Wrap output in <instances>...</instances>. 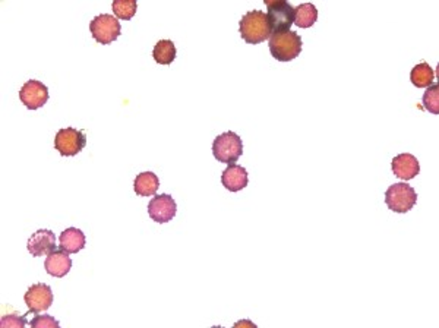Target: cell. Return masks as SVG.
Listing matches in <instances>:
<instances>
[{
    "label": "cell",
    "instance_id": "cell-14",
    "mask_svg": "<svg viewBox=\"0 0 439 328\" xmlns=\"http://www.w3.org/2000/svg\"><path fill=\"white\" fill-rule=\"evenodd\" d=\"M222 183L230 192L242 190L249 183L248 170L242 166L229 164V167L223 171V175H222Z\"/></svg>",
    "mask_w": 439,
    "mask_h": 328
},
{
    "label": "cell",
    "instance_id": "cell-17",
    "mask_svg": "<svg viewBox=\"0 0 439 328\" xmlns=\"http://www.w3.org/2000/svg\"><path fill=\"white\" fill-rule=\"evenodd\" d=\"M435 80V72L429 63L422 62L416 65L410 72V81L416 88H428Z\"/></svg>",
    "mask_w": 439,
    "mask_h": 328
},
{
    "label": "cell",
    "instance_id": "cell-22",
    "mask_svg": "<svg viewBox=\"0 0 439 328\" xmlns=\"http://www.w3.org/2000/svg\"><path fill=\"white\" fill-rule=\"evenodd\" d=\"M30 325L32 328H57L61 327V324H59L53 317L50 315H35V318L30 322Z\"/></svg>",
    "mask_w": 439,
    "mask_h": 328
},
{
    "label": "cell",
    "instance_id": "cell-21",
    "mask_svg": "<svg viewBox=\"0 0 439 328\" xmlns=\"http://www.w3.org/2000/svg\"><path fill=\"white\" fill-rule=\"evenodd\" d=\"M423 107L432 114H439V85L432 84L423 94Z\"/></svg>",
    "mask_w": 439,
    "mask_h": 328
},
{
    "label": "cell",
    "instance_id": "cell-1",
    "mask_svg": "<svg viewBox=\"0 0 439 328\" xmlns=\"http://www.w3.org/2000/svg\"><path fill=\"white\" fill-rule=\"evenodd\" d=\"M302 38L294 31L274 32L270 37L271 56L278 62H290L302 53Z\"/></svg>",
    "mask_w": 439,
    "mask_h": 328
},
{
    "label": "cell",
    "instance_id": "cell-6",
    "mask_svg": "<svg viewBox=\"0 0 439 328\" xmlns=\"http://www.w3.org/2000/svg\"><path fill=\"white\" fill-rule=\"evenodd\" d=\"M267 18L274 32L290 31L294 24V8L286 0H265Z\"/></svg>",
    "mask_w": 439,
    "mask_h": 328
},
{
    "label": "cell",
    "instance_id": "cell-18",
    "mask_svg": "<svg viewBox=\"0 0 439 328\" xmlns=\"http://www.w3.org/2000/svg\"><path fill=\"white\" fill-rule=\"evenodd\" d=\"M176 54L177 49L172 40H160L152 50V57L158 65H172Z\"/></svg>",
    "mask_w": 439,
    "mask_h": 328
},
{
    "label": "cell",
    "instance_id": "cell-10",
    "mask_svg": "<svg viewBox=\"0 0 439 328\" xmlns=\"http://www.w3.org/2000/svg\"><path fill=\"white\" fill-rule=\"evenodd\" d=\"M49 88L43 83L35 80L25 83L21 91H19V99H21L28 110H37L43 107L49 102Z\"/></svg>",
    "mask_w": 439,
    "mask_h": 328
},
{
    "label": "cell",
    "instance_id": "cell-11",
    "mask_svg": "<svg viewBox=\"0 0 439 328\" xmlns=\"http://www.w3.org/2000/svg\"><path fill=\"white\" fill-rule=\"evenodd\" d=\"M27 248H28V253L32 257L49 255L56 248V235L52 230H46V229L37 230L35 233H32L31 238L28 239Z\"/></svg>",
    "mask_w": 439,
    "mask_h": 328
},
{
    "label": "cell",
    "instance_id": "cell-2",
    "mask_svg": "<svg viewBox=\"0 0 439 328\" xmlns=\"http://www.w3.org/2000/svg\"><path fill=\"white\" fill-rule=\"evenodd\" d=\"M239 31L248 44L264 43L271 37V27L268 23L267 13L261 11H251L243 15L239 24Z\"/></svg>",
    "mask_w": 439,
    "mask_h": 328
},
{
    "label": "cell",
    "instance_id": "cell-8",
    "mask_svg": "<svg viewBox=\"0 0 439 328\" xmlns=\"http://www.w3.org/2000/svg\"><path fill=\"white\" fill-rule=\"evenodd\" d=\"M148 214L155 223H169L177 214V205L173 197L169 194L154 195L148 204Z\"/></svg>",
    "mask_w": 439,
    "mask_h": 328
},
{
    "label": "cell",
    "instance_id": "cell-3",
    "mask_svg": "<svg viewBox=\"0 0 439 328\" xmlns=\"http://www.w3.org/2000/svg\"><path fill=\"white\" fill-rule=\"evenodd\" d=\"M212 154L215 160L224 164H234L243 154V141L237 133L229 130L214 140Z\"/></svg>",
    "mask_w": 439,
    "mask_h": 328
},
{
    "label": "cell",
    "instance_id": "cell-15",
    "mask_svg": "<svg viewBox=\"0 0 439 328\" xmlns=\"http://www.w3.org/2000/svg\"><path fill=\"white\" fill-rule=\"evenodd\" d=\"M59 246L68 254H78L85 248V235L83 230L76 227H69L64 230L59 236Z\"/></svg>",
    "mask_w": 439,
    "mask_h": 328
},
{
    "label": "cell",
    "instance_id": "cell-4",
    "mask_svg": "<svg viewBox=\"0 0 439 328\" xmlns=\"http://www.w3.org/2000/svg\"><path fill=\"white\" fill-rule=\"evenodd\" d=\"M417 202L416 190L409 183H395L391 185L385 192L387 207L398 214H404L410 211Z\"/></svg>",
    "mask_w": 439,
    "mask_h": 328
},
{
    "label": "cell",
    "instance_id": "cell-5",
    "mask_svg": "<svg viewBox=\"0 0 439 328\" xmlns=\"http://www.w3.org/2000/svg\"><path fill=\"white\" fill-rule=\"evenodd\" d=\"M90 31L97 43L107 46L117 40L119 35L122 32V25L119 23V19L114 18L113 15L103 13L97 15L92 19L90 24Z\"/></svg>",
    "mask_w": 439,
    "mask_h": 328
},
{
    "label": "cell",
    "instance_id": "cell-20",
    "mask_svg": "<svg viewBox=\"0 0 439 328\" xmlns=\"http://www.w3.org/2000/svg\"><path fill=\"white\" fill-rule=\"evenodd\" d=\"M112 8L117 19L129 21V19H132L136 13L138 4L135 2V0H114Z\"/></svg>",
    "mask_w": 439,
    "mask_h": 328
},
{
    "label": "cell",
    "instance_id": "cell-9",
    "mask_svg": "<svg viewBox=\"0 0 439 328\" xmlns=\"http://www.w3.org/2000/svg\"><path fill=\"white\" fill-rule=\"evenodd\" d=\"M24 300L28 306L30 312L35 314L43 312L50 310V306L53 303V292L50 286L44 283H37L28 288L24 296Z\"/></svg>",
    "mask_w": 439,
    "mask_h": 328
},
{
    "label": "cell",
    "instance_id": "cell-16",
    "mask_svg": "<svg viewBox=\"0 0 439 328\" xmlns=\"http://www.w3.org/2000/svg\"><path fill=\"white\" fill-rule=\"evenodd\" d=\"M160 188V181L158 176L152 171H144L139 173L133 182V189L135 194L139 197H151L155 195V192Z\"/></svg>",
    "mask_w": 439,
    "mask_h": 328
},
{
    "label": "cell",
    "instance_id": "cell-13",
    "mask_svg": "<svg viewBox=\"0 0 439 328\" xmlns=\"http://www.w3.org/2000/svg\"><path fill=\"white\" fill-rule=\"evenodd\" d=\"M44 268L49 276L62 279L65 277L72 268V260L65 250H53L44 261Z\"/></svg>",
    "mask_w": 439,
    "mask_h": 328
},
{
    "label": "cell",
    "instance_id": "cell-12",
    "mask_svg": "<svg viewBox=\"0 0 439 328\" xmlns=\"http://www.w3.org/2000/svg\"><path fill=\"white\" fill-rule=\"evenodd\" d=\"M391 169L394 175L403 181H411L421 173L419 160L410 152L398 154L397 157H394V160L391 162Z\"/></svg>",
    "mask_w": 439,
    "mask_h": 328
},
{
    "label": "cell",
    "instance_id": "cell-7",
    "mask_svg": "<svg viewBox=\"0 0 439 328\" xmlns=\"http://www.w3.org/2000/svg\"><path fill=\"white\" fill-rule=\"evenodd\" d=\"M87 145V137L83 130L75 128H65L56 133L54 148L64 157H73L81 152Z\"/></svg>",
    "mask_w": 439,
    "mask_h": 328
},
{
    "label": "cell",
    "instance_id": "cell-19",
    "mask_svg": "<svg viewBox=\"0 0 439 328\" xmlns=\"http://www.w3.org/2000/svg\"><path fill=\"white\" fill-rule=\"evenodd\" d=\"M318 21V9L312 4H302L294 8V24L299 28H311Z\"/></svg>",
    "mask_w": 439,
    "mask_h": 328
},
{
    "label": "cell",
    "instance_id": "cell-23",
    "mask_svg": "<svg viewBox=\"0 0 439 328\" xmlns=\"http://www.w3.org/2000/svg\"><path fill=\"white\" fill-rule=\"evenodd\" d=\"M2 327H16V328H24L27 325V315H5L0 321Z\"/></svg>",
    "mask_w": 439,
    "mask_h": 328
}]
</instances>
